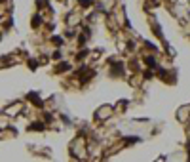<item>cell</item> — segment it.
Segmentation results:
<instances>
[{
    "instance_id": "obj_1",
    "label": "cell",
    "mask_w": 190,
    "mask_h": 162,
    "mask_svg": "<svg viewBox=\"0 0 190 162\" xmlns=\"http://www.w3.org/2000/svg\"><path fill=\"white\" fill-rule=\"evenodd\" d=\"M12 107H15V111H17V113L21 111V105H19V103H17V105H12ZM6 113H8V114H12V113H13V109H10V111H6Z\"/></svg>"
}]
</instances>
